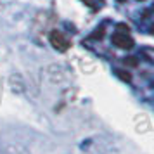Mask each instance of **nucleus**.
<instances>
[{
	"instance_id": "nucleus-7",
	"label": "nucleus",
	"mask_w": 154,
	"mask_h": 154,
	"mask_svg": "<svg viewBox=\"0 0 154 154\" xmlns=\"http://www.w3.org/2000/svg\"><path fill=\"white\" fill-rule=\"evenodd\" d=\"M102 36H104V26H100V28L95 29V33L92 35V38H95V40H97V38H102Z\"/></svg>"
},
{
	"instance_id": "nucleus-4",
	"label": "nucleus",
	"mask_w": 154,
	"mask_h": 154,
	"mask_svg": "<svg viewBox=\"0 0 154 154\" xmlns=\"http://www.w3.org/2000/svg\"><path fill=\"white\" fill-rule=\"evenodd\" d=\"M85 5H88L90 9H94V11H97V9L102 7V4H104V0H82Z\"/></svg>"
},
{
	"instance_id": "nucleus-3",
	"label": "nucleus",
	"mask_w": 154,
	"mask_h": 154,
	"mask_svg": "<svg viewBox=\"0 0 154 154\" xmlns=\"http://www.w3.org/2000/svg\"><path fill=\"white\" fill-rule=\"evenodd\" d=\"M114 75H116L119 80H123V82H128V83L132 82V75H130L128 71H125V69H116L114 71Z\"/></svg>"
},
{
	"instance_id": "nucleus-2",
	"label": "nucleus",
	"mask_w": 154,
	"mask_h": 154,
	"mask_svg": "<svg viewBox=\"0 0 154 154\" xmlns=\"http://www.w3.org/2000/svg\"><path fill=\"white\" fill-rule=\"evenodd\" d=\"M111 43L114 47L123 49V50H130V49H133V45H135L133 38L128 35V33H119V31L111 36Z\"/></svg>"
},
{
	"instance_id": "nucleus-6",
	"label": "nucleus",
	"mask_w": 154,
	"mask_h": 154,
	"mask_svg": "<svg viewBox=\"0 0 154 154\" xmlns=\"http://www.w3.org/2000/svg\"><path fill=\"white\" fill-rule=\"evenodd\" d=\"M116 29H118L119 33H128V31H130V26L125 24V23H118V24H116Z\"/></svg>"
},
{
	"instance_id": "nucleus-1",
	"label": "nucleus",
	"mask_w": 154,
	"mask_h": 154,
	"mask_svg": "<svg viewBox=\"0 0 154 154\" xmlns=\"http://www.w3.org/2000/svg\"><path fill=\"white\" fill-rule=\"evenodd\" d=\"M49 42H50V45L56 50H59V52H66V50L71 47L69 38L64 35L63 31H59V29H52V31H50Z\"/></svg>"
},
{
	"instance_id": "nucleus-8",
	"label": "nucleus",
	"mask_w": 154,
	"mask_h": 154,
	"mask_svg": "<svg viewBox=\"0 0 154 154\" xmlns=\"http://www.w3.org/2000/svg\"><path fill=\"white\" fill-rule=\"evenodd\" d=\"M118 2H126V0H118Z\"/></svg>"
},
{
	"instance_id": "nucleus-5",
	"label": "nucleus",
	"mask_w": 154,
	"mask_h": 154,
	"mask_svg": "<svg viewBox=\"0 0 154 154\" xmlns=\"http://www.w3.org/2000/svg\"><path fill=\"white\" fill-rule=\"evenodd\" d=\"M123 64L128 66V68H137V66H139V59H137L135 56H128V57L123 59Z\"/></svg>"
}]
</instances>
